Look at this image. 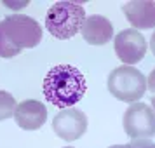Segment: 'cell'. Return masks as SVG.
Instances as JSON below:
<instances>
[{"instance_id": "1", "label": "cell", "mask_w": 155, "mask_h": 148, "mask_svg": "<svg viewBox=\"0 0 155 148\" xmlns=\"http://www.w3.org/2000/svg\"><path fill=\"white\" fill-rule=\"evenodd\" d=\"M87 91L82 71L71 64L52 66L44 78V96L52 106L71 108L84 98Z\"/></svg>"}, {"instance_id": "2", "label": "cell", "mask_w": 155, "mask_h": 148, "mask_svg": "<svg viewBox=\"0 0 155 148\" xmlns=\"http://www.w3.org/2000/svg\"><path fill=\"white\" fill-rule=\"evenodd\" d=\"M85 21V9L80 4L61 0L52 4L45 14V28L52 37L59 40H68L82 30Z\"/></svg>"}, {"instance_id": "3", "label": "cell", "mask_w": 155, "mask_h": 148, "mask_svg": "<svg viewBox=\"0 0 155 148\" xmlns=\"http://www.w3.org/2000/svg\"><path fill=\"white\" fill-rule=\"evenodd\" d=\"M108 91L120 101L136 103L147 92V77L134 66H119L108 75Z\"/></svg>"}, {"instance_id": "4", "label": "cell", "mask_w": 155, "mask_h": 148, "mask_svg": "<svg viewBox=\"0 0 155 148\" xmlns=\"http://www.w3.org/2000/svg\"><path fill=\"white\" fill-rule=\"evenodd\" d=\"M11 40L19 49H33L42 40V26L30 16L12 14L2 19Z\"/></svg>"}, {"instance_id": "5", "label": "cell", "mask_w": 155, "mask_h": 148, "mask_svg": "<svg viewBox=\"0 0 155 148\" xmlns=\"http://www.w3.org/2000/svg\"><path fill=\"white\" fill-rule=\"evenodd\" d=\"M124 131L131 140L155 136V113L145 103H131L124 113Z\"/></svg>"}, {"instance_id": "6", "label": "cell", "mask_w": 155, "mask_h": 148, "mask_svg": "<svg viewBox=\"0 0 155 148\" xmlns=\"http://www.w3.org/2000/svg\"><path fill=\"white\" fill-rule=\"evenodd\" d=\"M147 47L148 45L145 37L134 28L122 30L115 37V42H113V51L117 58L127 66L140 63L147 54Z\"/></svg>"}, {"instance_id": "7", "label": "cell", "mask_w": 155, "mask_h": 148, "mask_svg": "<svg viewBox=\"0 0 155 148\" xmlns=\"http://www.w3.org/2000/svg\"><path fill=\"white\" fill-rule=\"evenodd\" d=\"M52 129L58 138L64 141H75L87 131V117L82 110L64 108L52 120Z\"/></svg>"}, {"instance_id": "8", "label": "cell", "mask_w": 155, "mask_h": 148, "mask_svg": "<svg viewBox=\"0 0 155 148\" xmlns=\"http://www.w3.org/2000/svg\"><path fill=\"white\" fill-rule=\"evenodd\" d=\"M14 120L25 131H37L47 120V108L37 99H25L16 106Z\"/></svg>"}, {"instance_id": "9", "label": "cell", "mask_w": 155, "mask_h": 148, "mask_svg": "<svg viewBox=\"0 0 155 148\" xmlns=\"http://www.w3.org/2000/svg\"><path fill=\"white\" fill-rule=\"evenodd\" d=\"M124 16L134 30L155 28V2L153 0H133L124 5Z\"/></svg>"}, {"instance_id": "10", "label": "cell", "mask_w": 155, "mask_h": 148, "mask_svg": "<svg viewBox=\"0 0 155 148\" xmlns=\"http://www.w3.org/2000/svg\"><path fill=\"white\" fill-rule=\"evenodd\" d=\"M82 37L87 44L91 45H105L112 40L113 37V25L110 19H106L105 16L92 14L85 18L82 25Z\"/></svg>"}, {"instance_id": "11", "label": "cell", "mask_w": 155, "mask_h": 148, "mask_svg": "<svg viewBox=\"0 0 155 148\" xmlns=\"http://www.w3.org/2000/svg\"><path fill=\"white\" fill-rule=\"evenodd\" d=\"M23 49H19L11 37L7 35V31L4 28V23L0 21V58H14L18 56Z\"/></svg>"}, {"instance_id": "12", "label": "cell", "mask_w": 155, "mask_h": 148, "mask_svg": "<svg viewBox=\"0 0 155 148\" xmlns=\"http://www.w3.org/2000/svg\"><path fill=\"white\" fill-rule=\"evenodd\" d=\"M16 106L18 103L12 94H9L7 91H0V120H7L9 117H12Z\"/></svg>"}, {"instance_id": "13", "label": "cell", "mask_w": 155, "mask_h": 148, "mask_svg": "<svg viewBox=\"0 0 155 148\" xmlns=\"http://www.w3.org/2000/svg\"><path fill=\"white\" fill-rule=\"evenodd\" d=\"M126 148H155V143L150 138H136L131 140V143H127Z\"/></svg>"}, {"instance_id": "14", "label": "cell", "mask_w": 155, "mask_h": 148, "mask_svg": "<svg viewBox=\"0 0 155 148\" xmlns=\"http://www.w3.org/2000/svg\"><path fill=\"white\" fill-rule=\"evenodd\" d=\"M147 87L150 89V92H155V68L152 70V73L148 75V80H147Z\"/></svg>"}, {"instance_id": "15", "label": "cell", "mask_w": 155, "mask_h": 148, "mask_svg": "<svg viewBox=\"0 0 155 148\" xmlns=\"http://www.w3.org/2000/svg\"><path fill=\"white\" fill-rule=\"evenodd\" d=\"M150 49H152V52H153V56H155V31H153V35H152V38H150Z\"/></svg>"}, {"instance_id": "16", "label": "cell", "mask_w": 155, "mask_h": 148, "mask_svg": "<svg viewBox=\"0 0 155 148\" xmlns=\"http://www.w3.org/2000/svg\"><path fill=\"white\" fill-rule=\"evenodd\" d=\"M152 110H153V113H155V96L152 98Z\"/></svg>"}, {"instance_id": "17", "label": "cell", "mask_w": 155, "mask_h": 148, "mask_svg": "<svg viewBox=\"0 0 155 148\" xmlns=\"http://www.w3.org/2000/svg\"><path fill=\"white\" fill-rule=\"evenodd\" d=\"M110 148H126V145H113V146H110Z\"/></svg>"}, {"instance_id": "18", "label": "cell", "mask_w": 155, "mask_h": 148, "mask_svg": "<svg viewBox=\"0 0 155 148\" xmlns=\"http://www.w3.org/2000/svg\"><path fill=\"white\" fill-rule=\"evenodd\" d=\"M64 148H73V146H64Z\"/></svg>"}]
</instances>
